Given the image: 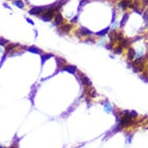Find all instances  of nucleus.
Returning <instances> with one entry per match:
<instances>
[{
  "instance_id": "obj_1",
  "label": "nucleus",
  "mask_w": 148,
  "mask_h": 148,
  "mask_svg": "<svg viewBox=\"0 0 148 148\" xmlns=\"http://www.w3.org/2000/svg\"><path fill=\"white\" fill-rule=\"evenodd\" d=\"M57 9L55 6L47 7V9L40 16V19L45 22H51L55 16V13L57 12Z\"/></svg>"
},
{
  "instance_id": "obj_2",
  "label": "nucleus",
  "mask_w": 148,
  "mask_h": 148,
  "mask_svg": "<svg viewBox=\"0 0 148 148\" xmlns=\"http://www.w3.org/2000/svg\"><path fill=\"white\" fill-rule=\"evenodd\" d=\"M78 76L79 78H80V81L81 82V84L83 85L86 88V89H89V88H92V83L91 80L88 78L86 75H85V74H83L81 72H78Z\"/></svg>"
},
{
  "instance_id": "obj_3",
  "label": "nucleus",
  "mask_w": 148,
  "mask_h": 148,
  "mask_svg": "<svg viewBox=\"0 0 148 148\" xmlns=\"http://www.w3.org/2000/svg\"><path fill=\"white\" fill-rule=\"evenodd\" d=\"M73 29V26L72 24H61V26H58V29L57 30L59 31V33L61 34H69V33Z\"/></svg>"
},
{
  "instance_id": "obj_4",
  "label": "nucleus",
  "mask_w": 148,
  "mask_h": 148,
  "mask_svg": "<svg viewBox=\"0 0 148 148\" xmlns=\"http://www.w3.org/2000/svg\"><path fill=\"white\" fill-rule=\"evenodd\" d=\"M47 9V7H45V6H34V7H33L31 9H30L29 13L30 15H34V16L43 14Z\"/></svg>"
},
{
  "instance_id": "obj_5",
  "label": "nucleus",
  "mask_w": 148,
  "mask_h": 148,
  "mask_svg": "<svg viewBox=\"0 0 148 148\" xmlns=\"http://www.w3.org/2000/svg\"><path fill=\"white\" fill-rule=\"evenodd\" d=\"M116 36H117V31L115 29L111 30L109 32V40H110V44L112 46L115 45L118 42Z\"/></svg>"
},
{
  "instance_id": "obj_6",
  "label": "nucleus",
  "mask_w": 148,
  "mask_h": 148,
  "mask_svg": "<svg viewBox=\"0 0 148 148\" xmlns=\"http://www.w3.org/2000/svg\"><path fill=\"white\" fill-rule=\"evenodd\" d=\"M132 2H133V0H121V1L118 3V6H119V8H120V9L125 10L130 7L131 4H132Z\"/></svg>"
},
{
  "instance_id": "obj_7",
  "label": "nucleus",
  "mask_w": 148,
  "mask_h": 148,
  "mask_svg": "<svg viewBox=\"0 0 148 148\" xmlns=\"http://www.w3.org/2000/svg\"><path fill=\"white\" fill-rule=\"evenodd\" d=\"M54 19V25L56 26H60L62 24L63 21H64V17H63V16L61 15V13H57Z\"/></svg>"
},
{
  "instance_id": "obj_8",
  "label": "nucleus",
  "mask_w": 148,
  "mask_h": 148,
  "mask_svg": "<svg viewBox=\"0 0 148 148\" xmlns=\"http://www.w3.org/2000/svg\"><path fill=\"white\" fill-rule=\"evenodd\" d=\"M136 51L134 50L133 47H129L127 48V59H128V61H133V59L136 57Z\"/></svg>"
},
{
  "instance_id": "obj_9",
  "label": "nucleus",
  "mask_w": 148,
  "mask_h": 148,
  "mask_svg": "<svg viewBox=\"0 0 148 148\" xmlns=\"http://www.w3.org/2000/svg\"><path fill=\"white\" fill-rule=\"evenodd\" d=\"M61 71H64V72H68L72 75H75V72H77V68L76 66H74L72 64H66L62 68Z\"/></svg>"
},
{
  "instance_id": "obj_10",
  "label": "nucleus",
  "mask_w": 148,
  "mask_h": 148,
  "mask_svg": "<svg viewBox=\"0 0 148 148\" xmlns=\"http://www.w3.org/2000/svg\"><path fill=\"white\" fill-rule=\"evenodd\" d=\"M55 60H56V64H57V67L58 69H62V68L64 66V65L67 64V61L64 60L62 57H55Z\"/></svg>"
},
{
  "instance_id": "obj_11",
  "label": "nucleus",
  "mask_w": 148,
  "mask_h": 148,
  "mask_svg": "<svg viewBox=\"0 0 148 148\" xmlns=\"http://www.w3.org/2000/svg\"><path fill=\"white\" fill-rule=\"evenodd\" d=\"M78 31L80 33V34L81 35V37H89L93 34V33L92 31H90L89 29L84 26H81V28L78 30Z\"/></svg>"
},
{
  "instance_id": "obj_12",
  "label": "nucleus",
  "mask_w": 148,
  "mask_h": 148,
  "mask_svg": "<svg viewBox=\"0 0 148 148\" xmlns=\"http://www.w3.org/2000/svg\"><path fill=\"white\" fill-rule=\"evenodd\" d=\"M27 51H30V52H31V53H33V54H42V51H41L40 48L36 47H34V46L30 47L27 48Z\"/></svg>"
},
{
  "instance_id": "obj_13",
  "label": "nucleus",
  "mask_w": 148,
  "mask_h": 148,
  "mask_svg": "<svg viewBox=\"0 0 148 148\" xmlns=\"http://www.w3.org/2000/svg\"><path fill=\"white\" fill-rule=\"evenodd\" d=\"M129 17H130V14H129V13H125V14L123 15V19H122V20L120 21V24H119V26L121 27V28L125 26V24L127 23V22L128 21Z\"/></svg>"
},
{
  "instance_id": "obj_14",
  "label": "nucleus",
  "mask_w": 148,
  "mask_h": 148,
  "mask_svg": "<svg viewBox=\"0 0 148 148\" xmlns=\"http://www.w3.org/2000/svg\"><path fill=\"white\" fill-rule=\"evenodd\" d=\"M54 55L53 54H41V61H42V64H43L48 59H50L51 57H54Z\"/></svg>"
},
{
  "instance_id": "obj_15",
  "label": "nucleus",
  "mask_w": 148,
  "mask_h": 148,
  "mask_svg": "<svg viewBox=\"0 0 148 148\" xmlns=\"http://www.w3.org/2000/svg\"><path fill=\"white\" fill-rule=\"evenodd\" d=\"M109 31H110V27L108 26V27H106V29L102 30L101 31H98L97 33H95V34H96L97 36H98V37H104L106 34H107Z\"/></svg>"
},
{
  "instance_id": "obj_16",
  "label": "nucleus",
  "mask_w": 148,
  "mask_h": 148,
  "mask_svg": "<svg viewBox=\"0 0 148 148\" xmlns=\"http://www.w3.org/2000/svg\"><path fill=\"white\" fill-rule=\"evenodd\" d=\"M142 16H143L144 22L145 23L144 29H146L147 27V26H148V9H147L146 11H144V12L142 13Z\"/></svg>"
},
{
  "instance_id": "obj_17",
  "label": "nucleus",
  "mask_w": 148,
  "mask_h": 148,
  "mask_svg": "<svg viewBox=\"0 0 148 148\" xmlns=\"http://www.w3.org/2000/svg\"><path fill=\"white\" fill-rule=\"evenodd\" d=\"M19 44H14V43H7V45L5 46V50L6 52H9L10 51L13 50L15 47H18Z\"/></svg>"
},
{
  "instance_id": "obj_18",
  "label": "nucleus",
  "mask_w": 148,
  "mask_h": 148,
  "mask_svg": "<svg viewBox=\"0 0 148 148\" xmlns=\"http://www.w3.org/2000/svg\"><path fill=\"white\" fill-rule=\"evenodd\" d=\"M123 47L121 45H119V44H118L117 47H116L114 49V54H121L123 53Z\"/></svg>"
},
{
  "instance_id": "obj_19",
  "label": "nucleus",
  "mask_w": 148,
  "mask_h": 148,
  "mask_svg": "<svg viewBox=\"0 0 148 148\" xmlns=\"http://www.w3.org/2000/svg\"><path fill=\"white\" fill-rule=\"evenodd\" d=\"M13 4H14L16 6H17L20 9H23L24 8V3L22 0H16V1L13 2Z\"/></svg>"
},
{
  "instance_id": "obj_20",
  "label": "nucleus",
  "mask_w": 148,
  "mask_h": 148,
  "mask_svg": "<svg viewBox=\"0 0 148 148\" xmlns=\"http://www.w3.org/2000/svg\"><path fill=\"white\" fill-rule=\"evenodd\" d=\"M7 43H9V41L7 40H5L2 37H0V45H2V46L5 45V44H7Z\"/></svg>"
},
{
  "instance_id": "obj_21",
  "label": "nucleus",
  "mask_w": 148,
  "mask_h": 148,
  "mask_svg": "<svg viewBox=\"0 0 148 148\" xmlns=\"http://www.w3.org/2000/svg\"><path fill=\"white\" fill-rule=\"evenodd\" d=\"M90 1V0H81V1L80 2V4H79V8L80 7H82V5H84L85 3H87V2H89Z\"/></svg>"
},
{
  "instance_id": "obj_22",
  "label": "nucleus",
  "mask_w": 148,
  "mask_h": 148,
  "mask_svg": "<svg viewBox=\"0 0 148 148\" xmlns=\"http://www.w3.org/2000/svg\"><path fill=\"white\" fill-rule=\"evenodd\" d=\"M77 21H78V16H75V17H74V18H73V20H72V23H75Z\"/></svg>"
},
{
  "instance_id": "obj_23",
  "label": "nucleus",
  "mask_w": 148,
  "mask_h": 148,
  "mask_svg": "<svg viewBox=\"0 0 148 148\" xmlns=\"http://www.w3.org/2000/svg\"><path fill=\"white\" fill-rule=\"evenodd\" d=\"M26 21H27V22H28V23H31V24H32V25H34V21H33L32 20H30V19H29V18H26Z\"/></svg>"
},
{
  "instance_id": "obj_24",
  "label": "nucleus",
  "mask_w": 148,
  "mask_h": 148,
  "mask_svg": "<svg viewBox=\"0 0 148 148\" xmlns=\"http://www.w3.org/2000/svg\"><path fill=\"white\" fill-rule=\"evenodd\" d=\"M142 2H143V4L144 6H147L148 5V0H142Z\"/></svg>"
},
{
  "instance_id": "obj_25",
  "label": "nucleus",
  "mask_w": 148,
  "mask_h": 148,
  "mask_svg": "<svg viewBox=\"0 0 148 148\" xmlns=\"http://www.w3.org/2000/svg\"><path fill=\"white\" fill-rule=\"evenodd\" d=\"M106 47L108 49V50H112V46L110 44V43H109V44H108V45H106Z\"/></svg>"
},
{
  "instance_id": "obj_26",
  "label": "nucleus",
  "mask_w": 148,
  "mask_h": 148,
  "mask_svg": "<svg viewBox=\"0 0 148 148\" xmlns=\"http://www.w3.org/2000/svg\"><path fill=\"white\" fill-rule=\"evenodd\" d=\"M0 148H2V147H0Z\"/></svg>"
}]
</instances>
